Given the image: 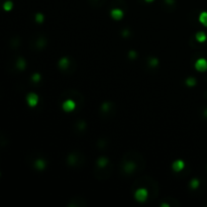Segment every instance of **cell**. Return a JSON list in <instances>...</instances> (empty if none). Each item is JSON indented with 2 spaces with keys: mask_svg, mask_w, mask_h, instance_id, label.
Returning <instances> with one entry per match:
<instances>
[{
  "mask_svg": "<svg viewBox=\"0 0 207 207\" xmlns=\"http://www.w3.org/2000/svg\"><path fill=\"white\" fill-rule=\"evenodd\" d=\"M148 190L145 189V188H140V189L137 190V192H135V199L138 201H140V202H145L146 200V198H148Z\"/></svg>",
  "mask_w": 207,
  "mask_h": 207,
  "instance_id": "1",
  "label": "cell"
},
{
  "mask_svg": "<svg viewBox=\"0 0 207 207\" xmlns=\"http://www.w3.org/2000/svg\"><path fill=\"white\" fill-rule=\"evenodd\" d=\"M195 69L199 72H205L207 70V61L205 59H198L195 63Z\"/></svg>",
  "mask_w": 207,
  "mask_h": 207,
  "instance_id": "2",
  "label": "cell"
},
{
  "mask_svg": "<svg viewBox=\"0 0 207 207\" xmlns=\"http://www.w3.org/2000/svg\"><path fill=\"white\" fill-rule=\"evenodd\" d=\"M26 101H28V104L31 107H34L37 104V102H39V96L34 93H29L28 97H26Z\"/></svg>",
  "mask_w": 207,
  "mask_h": 207,
  "instance_id": "3",
  "label": "cell"
},
{
  "mask_svg": "<svg viewBox=\"0 0 207 207\" xmlns=\"http://www.w3.org/2000/svg\"><path fill=\"white\" fill-rule=\"evenodd\" d=\"M76 107V103L73 101V100H66L64 103H63V109H64L66 112H71L75 109Z\"/></svg>",
  "mask_w": 207,
  "mask_h": 207,
  "instance_id": "4",
  "label": "cell"
},
{
  "mask_svg": "<svg viewBox=\"0 0 207 207\" xmlns=\"http://www.w3.org/2000/svg\"><path fill=\"white\" fill-rule=\"evenodd\" d=\"M111 16L115 20H119L123 17V11L121 9H119V8H115V9L111 10Z\"/></svg>",
  "mask_w": 207,
  "mask_h": 207,
  "instance_id": "5",
  "label": "cell"
},
{
  "mask_svg": "<svg viewBox=\"0 0 207 207\" xmlns=\"http://www.w3.org/2000/svg\"><path fill=\"white\" fill-rule=\"evenodd\" d=\"M184 167H185V164H184L183 161H181V160L175 161V162L173 163V165H172V168H173V170L175 171V172H179V171L183 170Z\"/></svg>",
  "mask_w": 207,
  "mask_h": 207,
  "instance_id": "6",
  "label": "cell"
},
{
  "mask_svg": "<svg viewBox=\"0 0 207 207\" xmlns=\"http://www.w3.org/2000/svg\"><path fill=\"white\" fill-rule=\"evenodd\" d=\"M196 40H198L199 43H203V42H205L206 39H207V37H206V34H205V32H203V31H198L197 34H196Z\"/></svg>",
  "mask_w": 207,
  "mask_h": 207,
  "instance_id": "7",
  "label": "cell"
},
{
  "mask_svg": "<svg viewBox=\"0 0 207 207\" xmlns=\"http://www.w3.org/2000/svg\"><path fill=\"white\" fill-rule=\"evenodd\" d=\"M68 65H69V61H68L67 58H62L61 60H60V62H59L60 68H62V69H66V68L68 67Z\"/></svg>",
  "mask_w": 207,
  "mask_h": 207,
  "instance_id": "8",
  "label": "cell"
},
{
  "mask_svg": "<svg viewBox=\"0 0 207 207\" xmlns=\"http://www.w3.org/2000/svg\"><path fill=\"white\" fill-rule=\"evenodd\" d=\"M199 21L204 26H207V12H202L199 16Z\"/></svg>",
  "mask_w": 207,
  "mask_h": 207,
  "instance_id": "9",
  "label": "cell"
},
{
  "mask_svg": "<svg viewBox=\"0 0 207 207\" xmlns=\"http://www.w3.org/2000/svg\"><path fill=\"white\" fill-rule=\"evenodd\" d=\"M16 66L19 70H23L25 68V61L23 59H18L17 63H16Z\"/></svg>",
  "mask_w": 207,
  "mask_h": 207,
  "instance_id": "10",
  "label": "cell"
},
{
  "mask_svg": "<svg viewBox=\"0 0 207 207\" xmlns=\"http://www.w3.org/2000/svg\"><path fill=\"white\" fill-rule=\"evenodd\" d=\"M13 7V3L11 1H5L4 4H3V8L4 10H6V11H9V10H11Z\"/></svg>",
  "mask_w": 207,
  "mask_h": 207,
  "instance_id": "11",
  "label": "cell"
},
{
  "mask_svg": "<svg viewBox=\"0 0 207 207\" xmlns=\"http://www.w3.org/2000/svg\"><path fill=\"white\" fill-rule=\"evenodd\" d=\"M35 167H37V169L42 170V169L45 168V162H43V160H37V162H35Z\"/></svg>",
  "mask_w": 207,
  "mask_h": 207,
  "instance_id": "12",
  "label": "cell"
},
{
  "mask_svg": "<svg viewBox=\"0 0 207 207\" xmlns=\"http://www.w3.org/2000/svg\"><path fill=\"white\" fill-rule=\"evenodd\" d=\"M124 170L126 171V172H132V170H135V165H133L132 163H127L124 167Z\"/></svg>",
  "mask_w": 207,
  "mask_h": 207,
  "instance_id": "13",
  "label": "cell"
},
{
  "mask_svg": "<svg viewBox=\"0 0 207 207\" xmlns=\"http://www.w3.org/2000/svg\"><path fill=\"white\" fill-rule=\"evenodd\" d=\"M186 84H187L188 86L193 87V86H195V84H196V80H195L194 78L190 77V78H188L187 80H186Z\"/></svg>",
  "mask_w": 207,
  "mask_h": 207,
  "instance_id": "14",
  "label": "cell"
},
{
  "mask_svg": "<svg viewBox=\"0 0 207 207\" xmlns=\"http://www.w3.org/2000/svg\"><path fill=\"white\" fill-rule=\"evenodd\" d=\"M190 186H191V188H193V189H196V188L199 186V181H198L197 179H193L191 181V183H190Z\"/></svg>",
  "mask_w": 207,
  "mask_h": 207,
  "instance_id": "15",
  "label": "cell"
},
{
  "mask_svg": "<svg viewBox=\"0 0 207 207\" xmlns=\"http://www.w3.org/2000/svg\"><path fill=\"white\" fill-rule=\"evenodd\" d=\"M106 164H107V159H105V158H101V159H99V161H98V165L100 167H104Z\"/></svg>",
  "mask_w": 207,
  "mask_h": 207,
  "instance_id": "16",
  "label": "cell"
},
{
  "mask_svg": "<svg viewBox=\"0 0 207 207\" xmlns=\"http://www.w3.org/2000/svg\"><path fill=\"white\" fill-rule=\"evenodd\" d=\"M35 20L37 21V22H43V15L42 14V13H37V15H35Z\"/></svg>",
  "mask_w": 207,
  "mask_h": 207,
  "instance_id": "17",
  "label": "cell"
},
{
  "mask_svg": "<svg viewBox=\"0 0 207 207\" xmlns=\"http://www.w3.org/2000/svg\"><path fill=\"white\" fill-rule=\"evenodd\" d=\"M40 80V74H34V76H32V81H34V82H39Z\"/></svg>",
  "mask_w": 207,
  "mask_h": 207,
  "instance_id": "18",
  "label": "cell"
},
{
  "mask_svg": "<svg viewBox=\"0 0 207 207\" xmlns=\"http://www.w3.org/2000/svg\"><path fill=\"white\" fill-rule=\"evenodd\" d=\"M149 64H151L152 66H155V65L158 64V60H156V59H151V60H149Z\"/></svg>",
  "mask_w": 207,
  "mask_h": 207,
  "instance_id": "19",
  "label": "cell"
},
{
  "mask_svg": "<svg viewBox=\"0 0 207 207\" xmlns=\"http://www.w3.org/2000/svg\"><path fill=\"white\" fill-rule=\"evenodd\" d=\"M166 2H167V3H173L174 0H166Z\"/></svg>",
  "mask_w": 207,
  "mask_h": 207,
  "instance_id": "20",
  "label": "cell"
},
{
  "mask_svg": "<svg viewBox=\"0 0 207 207\" xmlns=\"http://www.w3.org/2000/svg\"><path fill=\"white\" fill-rule=\"evenodd\" d=\"M146 2H152V1H154V0H146Z\"/></svg>",
  "mask_w": 207,
  "mask_h": 207,
  "instance_id": "21",
  "label": "cell"
}]
</instances>
